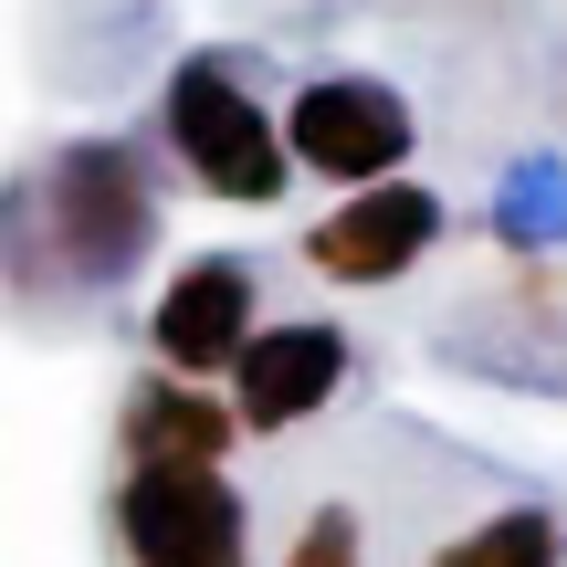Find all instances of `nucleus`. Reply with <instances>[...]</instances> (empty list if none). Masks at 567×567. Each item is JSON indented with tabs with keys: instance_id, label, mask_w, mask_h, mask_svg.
I'll return each instance as SVG.
<instances>
[{
	"instance_id": "f257e3e1",
	"label": "nucleus",
	"mask_w": 567,
	"mask_h": 567,
	"mask_svg": "<svg viewBox=\"0 0 567 567\" xmlns=\"http://www.w3.org/2000/svg\"><path fill=\"white\" fill-rule=\"evenodd\" d=\"M116 547L126 567H252V515L221 463H126Z\"/></svg>"
},
{
	"instance_id": "f03ea898",
	"label": "nucleus",
	"mask_w": 567,
	"mask_h": 567,
	"mask_svg": "<svg viewBox=\"0 0 567 567\" xmlns=\"http://www.w3.org/2000/svg\"><path fill=\"white\" fill-rule=\"evenodd\" d=\"M168 137H179V158L200 168V189L252 200V210L284 200V158H295V137H274V116L221 74V63H179V74H168Z\"/></svg>"
},
{
	"instance_id": "7ed1b4c3",
	"label": "nucleus",
	"mask_w": 567,
	"mask_h": 567,
	"mask_svg": "<svg viewBox=\"0 0 567 567\" xmlns=\"http://www.w3.org/2000/svg\"><path fill=\"white\" fill-rule=\"evenodd\" d=\"M42 210H53L63 264H74L84 284H116L147 252V189H137V158H126V147H63Z\"/></svg>"
},
{
	"instance_id": "20e7f679",
	"label": "nucleus",
	"mask_w": 567,
	"mask_h": 567,
	"mask_svg": "<svg viewBox=\"0 0 567 567\" xmlns=\"http://www.w3.org/2000/svg\"><path fill=\"white\" fill-rule=\"evenodd\" d=\"M284 137L316 179H389L410 158V105L368 74H316L295 105H284Z\"/></svg>"
},
{
	"instance_id": "39448f33",
	"label": "nucleus",
	"mask_w": 567,
	"mask_h": 567,
	"mask_svg": "<svg viewBox=\"0 0 567 567\" xmlns=\"http://www.w3.org/2000/svg\"><path fill=\"white\" fill-rule=\"evenodd\" d=\"M431 231H442V200H431L421 179H379V189L337 200L305 231V264L326 284H389V274H410L431 252Z\"/></svg>"
},
{
	"instance_id": "423d86ee",
	"label": "nucleus",
	"mask_w": 567,
	"mask_h": 567,
	"mask_svg": "<svg viewBox=\"0 0 567 567\" xmlns=\"http://www.w3.org/2000/svg\"><path fill=\"white\" fill-rule=\"evenodd\" d=\"M147 347L168 358V379H210V368H243V347H252V264L210 252V264L168 274L158 316H147Z\"/></svg>"
},
{
	"instance_id": "0eeeda50",
	"label": "nucleus",
	"mask_w": 567,
	"mask_h": 567,
	"mask_svg": "<svg viewBox=\"0 0 567 567\" xmlns=\"http://www.w3.org/2000/svg\"><path fill=\"white\" fill-rule=\"evenodd\" d=\"M347 379V337L337 326H274V337L243 347V368H231V410H243V431H295L316 421L326 400H337Z\"/></svg>"
},
{
	"instance_id": "6e6552de",
	"label": "nucleus",
	"mask_w": 567,
	"mask_h": 567,
	"mask_svg": "<svg viewBox=\"0 0 567 567\" xmlns=\"http://www.w3.org/2000/svg\"><path fill=\"white\" fill-rule=\"evenodd\" d=\"M231 421H243V410H210L200 389L147 379L137 400H126V463H221Z\"/></svg>"
},
{
	"instance_id": "1a4fd4ad",
	"label": "nucleus",
	"mask_w": 567,
	"mask_h": 567,
	"mask_svg": "<svg viewBox=\"0 0 567 567\" xmlns=\"http://www.w3.org/2000/svg\"><path fill=\"white\" fill-rule=\"evenodd\" d=\"M421 567H557V515L547 505H494L463 536H442Z\"/></svg>"
},
{
	"instance_id": "9d476101",
	"label": "nucleus",
	"mask_w": 567,
	"mask_h": 567,
	"mask_svg": "<svg viewBox=\"0 0 567 567\" xmlns=\"http://www.w3.org/2000/svg\"><path fill=\"white\" fill-rule=\"evenodd\" d=\"M284 567H368V526L347 505H316L295 526V547H284Z\"/></svg>"
}]
</instances>
